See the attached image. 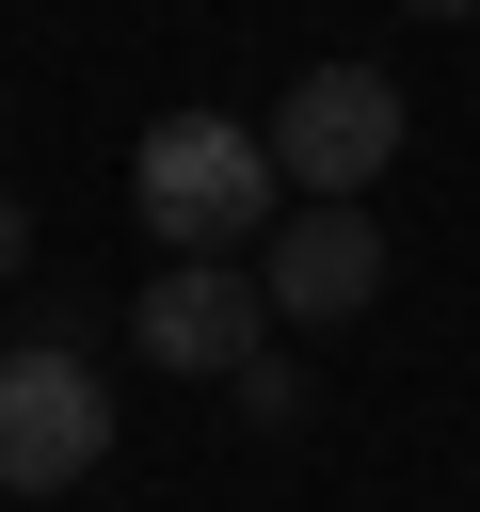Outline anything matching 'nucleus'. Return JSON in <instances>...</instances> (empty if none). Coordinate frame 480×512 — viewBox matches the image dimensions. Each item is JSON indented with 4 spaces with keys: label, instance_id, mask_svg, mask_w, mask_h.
<instances>
[{
    "label": "nucleus",
    "instance_id": "0eeeda50",
    "mask_svg": "<svg viewBox=\"0 0 480 512\" xmlns=\"http://www.w3.org/2000/svg\"><path fill=\"white\" fill-rule=\"evenodd\" d=\"M16 256H32V208H16V192H0V272H16Z\"/></svg>",
    "mask_w": 480,
    "mask_h": 512
},
{
    "label": "nucleus",
    "instance_id": "423d86ee",
    "mask_svg": "<svg viewBox=\"0 0 480 512\" xmlns=\"http://www.w3.org/2000/svg\"><path fill=\"white\" fill-rule=\"evenodd\" d=\"M224 400H240V416H256V432H288V416H304V368H288V352H272V336H256V352H240V368H224Z\"/></svg>",
    "mask_w": 480,
    "mask_h": 512
},
{
    "label": "nucleus",
    "instance_id": "f257e3e1",
    "mask_svg": "<svg viewBox=\"0 0 480 512\" xmlns=\"http://www.w3.org/2000/svg\"><path fill=\"white\" fill-rule=\"evenodd\" d=\"M128 224H144L160 256H256V240L288 224L272 128H240V112H160V128L128 144Z\"/></svg>",
    "mask_w": 480,
    "mask_h": 512
},
{
    "label": "nucleus",
    "instance_id": "20e7f679",
    "mask_svg": "<svg viewBox=\"0 0 480 512\" xmlns=\"http://www.w3.org/2000/svg\"><path fill=\"white\" fill-rule=\"evenodd\" d=\"M400 80L384 64H304L288 80V112H272V160H288V192H368L384 160H400Z\"/></svg>",
    "mask_w": 480,
    "mask_h": 512
},
{
    "label": "nucleus",
    "instance_id": "39448f33",
    "mask_svg": "<svg viewBox=\"0 0 480 512\" xmlns=\"http://www.w3.org/2000/svg\"><path fill=\"white\" fill-rule=\"evenodd\" d=\"M256 288H272V320H368V304H384V224H368V192H304V208L256 240Z\"/></svg>",
    "mask_w": 480,
    "mask_h": 512
},
{
    "label": "nucleus",
    "instance_id": "6e6552de",
    "mask_svg": "<svg viewBox=\"0 0 480 512\" xmlns=\"http://www.w3.org/2000/svg\"><path fill=\"white\" fill-rule=\"evenodd\" d=\"M416 16H480V0H416Z\"/></svg>",
    "mask_w": 480,
    "mask_h": 512
},
{
    "label": "nucleus",
    "instance_id": "7ed1b4c3",
    "mask_svg": "<svg viewBox=\"0 0 480 512\" xmlns=\"http://www.w3.org/2000/svg\"><path fill=\"white\" fill-rule=\"evenodd\" d=\"M256 336H272L256 256H160V272H144V304H128V352H144V368H176V384H224Z\"/></svg>",
    "mask_w": 480,
    "mask_h": 512
},
{
    "label": "nucleus",
    "instance_id": "f03ea898",
    "mask_svg": "<svg viewBox=\"0 0 480 512\" xmlns=\"http://www.w3.org/2000/svg\"><path fill=\"white\" fill-rule=\"evenodd\" d=\"M96 448H112L96 368L64 336H16L0 352V496H64V480H96Z\"/></svg>",
    "mask_w": 480,
    "mask_h": 512
}]
</instances>
